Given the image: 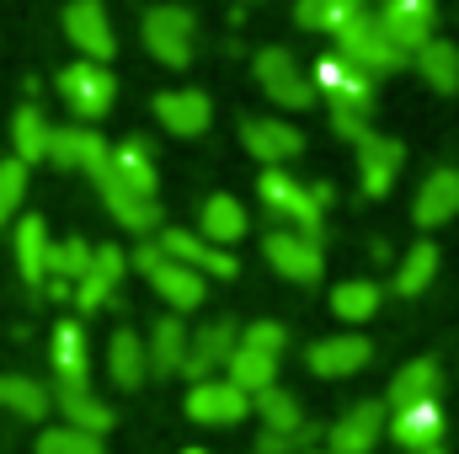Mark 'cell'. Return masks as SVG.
<instances>
[{
    "mask_svg": "<svg viewBox=\"0 0 459 454\" xmlns=\"http://www.w3.org/2000/svg\"><path fill=\"white\" fill-rule=\"evenodd\" d=\"M128 262L150 278V289L171 305V316H187V310H198V305L209 300V278H204V273H193V267H182V262H171L155 240H144Z\"/></svg>",
    "mask_w": 459,
    "mask_h": 454,
    "instance_id": "cell-1",
    "label": "cell"
},
{
    "mask_svg": "<svg viewBox=\"0 0 459 454\" xmlns=\"http://www.w3.org/2000/svg\"><path fill=\"white\" fill-rule=\"evenodd\" d=\"M256 193H262L267 214H278V220H289V230L321 240V214H326V204H332V188H305V182H294L289 171H262Z\"/></svg>",
    "mask_w": 459,
    "mask_h": 454,
    "instance_id": "cell-2",
    "label": "cell"
},
{
    "mask_svg": "<svg viewBox=\"0 0 459 454\" xmlns=\"http://www.w3.org/2000/svg\"><path fill=\"white\" fill-rule=\"evenodd\" d=\"M337 54L352 59L363 75H395V70L411 59V54H401V48L385 38V27H379L368 11H363V16H352L342 32H337Z\"/></svg>",
    "mask_w": 459,
    "mask_h": 454,
    "instance_id": "cell-3",
    "label": "cell"
},
{
    "mask_svg": "<svg viewBox=\"0 0 459 454\" xmlns=\"http://www.w3.org/2000/svg\"><path fill=\"white\" fill-rule=\"evenodd\" d=\"M193 32H198V22H193L187 5H150V11H144V48H150L166 70H187V59H193Z\"/></svg>",
    "mask_w": 459,
    "mask_h": 454,
    "instance_id": "cell-4",
    "label": "cell"
},
{
    "mask_svg": "<svg viewBox=\"0 0 459 454\" xmlns=\"http://www.w3.org/2000/svg\"><path fill=\"white\" fill-rule=\"evenodd\" d=\"M59 97L70 102V113H81L86 123L113 113V97H117V81L108 65H91V59H75L59 70Z\"/></svg>",
    "mask_w": 459,
    "mask_h": 454,
    "instance_id": "cell-5",
    "label": "cell"
},
{
    "mask_svg": "<svg viewBox=\"0 0 459 454\" xmlns=\"http://www.w3.org/2000/svg\"><path fill=\"white\" fill-rule=\"evenodd\" d=\"M262 257L273 262V273L278 278H289V284H321V273H326V251H321V240L316 235H299V230H273L267 240H262Z\"/></svg>",
    "mask_w": 459,
    "mask_h": 454,
    "instance_id": "cell-6",
    "label": "cell"
},
{
    "mask_svg": "<svg viewBox=\"0 0 459 454\" xmlns=\"http://www.w3.org/2000/svg\"><path fill=\"white\" fill-rule=\"evenodd\" d=\"M187 417H193L198 428H235V423H246V417H251V396H246V390H235L225 374L198 380V385L187 390Z\"/></svg>",
    "mask_w": 459,
    "mask_h": 454,
    "instance_id": "cell-7",
    "label": "cell"
},
{
    "mask_svg": "<svg viewBox=\"0 0 459 454\" xmlns=\"http://www.w3.org/2000/svg\"><path fill=\"white\" fill-rule=\"evenodd\" d=\"M385 423H390L385 401H358V406H347L342 417L326 428V450L332 454H379Z\"/></svg>",
    "mask_w": 459,
    "mask_h": 454,
    "instance_id": "cell-8",
    "label": "cell"
},
{
    "mask_svg": "<svg viewBox=\"0 0 459 454\" xmlns=\"http://www.w3.org/2000/svg\"><path fill=\"white\" fill-rule=\"evenodd\" d=\"M256 81H262V92L278 102V108H310L316 102V86H310V75H299V65H294V54L289 48H262L256 54Z\"/></svg>",
    "mask_w": 459,
    "mask_h": 454,
    "instance_id": "cell-9",
    "label": "cell"
},
{
    "mask_svg": "<svg viewBox=\"0 0 459 454\" xmlns=\"http://www.w3.org/2000/svg\"><path fill=\"white\" fill-rule=\"evenodd\" d=\"M368 358H374V342L363 332H337V337H321L305 347V363L321 380H352V374L368 369Z\"/></svg>",
    "mask_w": 459,
    "mask_h": 454,
    "instance_id": "cell-10",
    "label": "cell"
},
{
    "mask_svg": "<svg viewBox=\"0 0 459 454\" xmlns=\"http://www.w3.org/2000/svg\"><path fill=\"white\" fill-rule=\"evenodd\" d=\"M235 342H240V327L230 321V316H214L209 327H198L193 337H187V363H182V374L198 385V380H214V374H225L230 353H235Z\"/></svg>",
    "mask_w": 459,
    "mask_h": 454,
    "instance_id": "cell-11",
    "label": "cell"
},
{
    "mask_svg": "<svg viewBox=\"0 0 459 454\" xmlns=\"http://www.w3.org/2000/svg\"><path fill=\"white\" fill-rule=\"evenodd\" d=\"M65 32L81 48V59H91V65H108L113 59L117 38H113V22H108V5L102 0H70L65 5Z\"/></svg>",
    "mask_w": 459,
    "mask_h": 454,
    "instance_id": "cell-12",
    "label": "cell"
},
{
    "mask_svg": "<svg viewBox=\"0 0 459 454\" xmlns=\"http://www.w3.org/2000/svg\"><path fill=\"white\" fill-rule=\"evenodd\" d=\"M444 428H449V423H444V406H438V401H422V406L390 412L385 439L406 454H428V450H444Z\"/></svg>",
    "mask_w": 459,
    "mask_h": 454,
    "instance_id": "cell-13",
    "label": "cell"
},
{
    "mask_svg": "<svg viewBox=\"0 0 459 454\" xmlns=\"http://www.w3.org/2000/svg\"><path fill=\"white\" fill-rule=\"evenodd\" d=\"M155 246H160L171 262H182V267H193V273H204V278H235V273H240V262H235L230 251H220L214 240H204L198 230H160Z\"/></svg>",
    "mask_w": 459,
    "mask_h": 454,
    "instance_id": "cell-14",
    "label": "cell"
},
{
    "mask_svg": "<svg viewBox=\"0 0 459 454\" xmlns=\"http://www.w3.org/2000/svg\"><path fill=\"white\" fill-rule=\"evenodd\" d=\"M433 0H379V27H385V38L401 48V54H417L428 38H433Z\"/></svg>",
    "mask_w": 459,
    "mask_h": 454,
    "instance_id": "cell-15",
    "label": "cell"
},
{
    "mask_svg": "<svg viewBox=\"0 0 459 454\" xmlns=\"http://www.w3.org/2000/svg\"><path fill=\"white\" fill-rule=\"evenodd\" d=\"M240 139H246V150H251L267 171H278L283 161L305 155V134H299L294 123H278V118H246V123H240Z\"/></svg>",
    "mask_w": 459,
    "mask_h": 454,
    "instance_id": "cell-16",
    "label": "cell"
},
{
    "mask_svg": "<svg viewBox=\"0 0 459 454\" xmlns=\"http://www.w3.org/2000/svg\"><path fill=\"white\" fill-rule=\"evenodd\" d=\"M108 139L97 134V128H54L48 134V161L54 166H65V171H102L108 166Z\"/></svg>",
    "mask_w": 459,
    "mask_h": 454,
    "instance_id": "cell-17",
    "label": "cell"
},
{
    "mask_svg": "<svg viewBox=\"0 0 459 454\" xmlns=\"http://www.w3.org/2000/svg\"><path fill=\"white\" fill-rule=\"evenodd\" d=\"M48 358H54V390H81V385H91V353H86L81 321H59V327H54Z\"/></svg>",
    "mask_w": 459,
    "mask_h": 454,
    "instance_id": "cell-18",
    "label": "cell"
},
{
    "mask_svg": "<svg viewBox=\"0 0 459 454\" xmlns=\"http://www.w3.org/2000/svg\"><path fill=\"white\" fill-rule=\"evenodd\" d=\"M91 182L102 188V204H108V214H113L123 230H134V235H150V230L160 225V198H139V193H128V188L117 182L108 166H102Z\"/></svg>",
    "mask_w": 459,
    "mask_h": 454,
    "instance_id": "cell-19",
    "label": "cell"
},
{
    "mask_svg": "<svg viewBox=\"0 0 459 454\" xmlns=\"http://www.w3.org/2000/svg\"><path fill=\"white\" fill-rule=\"evenodd\" d=\"M455 214H459V171L455 166H438L433 177H422V188L411 198V220L422 230H438V225H449Z\"/></svg>",
    "mask_w": 459,
    "mask_h": 454,
    "instance_id": "cell-20",
    "label": "cell"
},
{
    "mask_svg": "<svg viewBox=\"0 0 459 454\" xmlns=\"http://www.w3.org/2000/svg\"><path fill=\"white\" fill-rule=\"evenodd\" d=\"M406 161V144L401 139H385V134H368L358 144V177H363V193L368 198H385L395 188V171Z\"/></svg>",
    "mask_w": 459,
    "mask_h": 454,
    "instance_id": "cell-21",
    "label": "cell"
},
{
    "mask_svg": "<svg viewBox=\"0 0 459 454\" xmlns=\"http://www.w3.org/2000/svg\"><path fill=\"white\" fill-rule=\"evenodd\" d=\"M438 390H444V363H438V358H411V363L395 369V380H390V390H385V406H390V412L422 406V401H438Z\"/></svg>",
    "mask_w": 459,
    "mask_h": 454,
    "instance_id": "cell-22",
    "label": "cell"
},
{
    "mask_svg": "<svg viewBox=\"0 0 459 454\" xmlns=\"http://www.w3.org/2000/svg\"><path fill=\"white\" fill-rule=\"evenodd\" d=\"M123 267H128V257H123L117 246H97V251H91V267H86V278L75 284L70 300H75L81 310H102L117 294V284H123Z\"/></svg>",
    "mask_w": 459,
    "mask_h": 454,
    "instance_id": "cell-23",
    "label": "cell"
},
{
    "mask_svg": "<svg viewBox=\"0 0 459 454\" xmlns=\"http://www.w3.org/2000/svg\"><path fill=\"white\" fill-rule=\"evenodd\" d=\"M155 118H160L171 134L193 139V134H204V128L214 123V102H209V92H160V97H155Z\"/></svg>",
    "mask_w": 459,
    "mask_h": 454,
    "instance_id": "cell-24",
    "label": "cell"
},
{
    "mask_svg": "<svg viewBox=\"0 0 459 454\" xmlns=\"http://www.w3.org/2000/svg\"><path fill=\"white\" fill-rule=\"evenodd\" d=\"M108 171H113L128 193H139V198H155V193H160L155 155H150V144H144V139H123L113 155H108Z\"/></svg>",
    "mask_w": 459,
    "mask_h": 454,
    "instance_id": "cell-25",
    "label": "cell"
},
{
    "mask_svg": "<svg viewBox=\"0 0 459 454\" xmlns=\"http://www.w3.org/2000/svg\"><path fill=\"white\" fill-rule=\"evenodd\" d=\"M108 380H113L117 390H139L150 380V353H144L139 332H128V327L113 332V342H108Z\"/></svg>",
    "mask_w": 459,
    "mask_h": 454,
    "instance_id": "cell-26",
    "label": "cell"
},
{
    "mask_svg": "<svg viewBox=\"0 0 459 454\" xmlns=\"http://www.w3.org/2000/svg\"><path fill=\"white\" fill-rule=\"evenodd\" d=\"M0 412L22 423H43L54 412V390L38 385L32 374H0Z\"/></svg>",
    "mask_w": 459,
    "mask_h": 454,
    "instance_id": "cell-27",
    "label": "cell"
},
{
    "mask_svg": "<svg viewBox=\"0 0 459 454\" xmlns=\"http://www.w3.org/2000/svg\"><path fill=\"white\" fill-rule=\"evenodd\" d=\"M187 327H182V316H160L155 327H150V337H144V353H150V374H182V363H187Z\"/></svg>",
    "mask_w": 459,
    "mask_h": 454,
    "instance_id": "cell-28",
    "label": "cell"
},
{
    "mask_svg": "<svg viewBox=\"0 0 459 454\" xmlns=\"http://www.w3.org/2000/svg\"><path fill=\"white\" fill-rule=\"evenodd\" d=\"M54 406L65 412V428H81V433H91V439H102V433L113 428V406H108L91 385H81V390H54Z\"/></svg>",
    "mask_w": 459,
    "mask_h": 454,
    "instance_id": "cell-29",
    "label": "cell"
},
{
    "mask_svg": "<svg viewBox=\"0 0 459 454\" xmlns=\"http://www.w3.org/2000/svg\"><path fill=\"white\" fill-rule=\"evenodd\" d=\"M16 273L38 289V284H48V225L38 220V214H27V220H16Z\"/></svg>",
    "mask_w": 459,
    "mask_h": 454,
    "instance_id": "cell-30",
    "label": "cell"
},
{
    "mask_svg": "<svg viewBox=\"0 0 459 454\" xmlns=\"http://www.w3.org/2000/svg\"><path fill=\"white\" fill-rule=\"evenodd\" d=\"M278 363H283V358H267V353L235 342V353H230V363H225V380L235 390H246V396H262V390L278 385Z\"/></svg>",
    "mask_w": 459,
    "mask_h": 454,
    "instance_id": "cell-31",
    "label": "cell"
},
{
    "mask_svg": "<svg viewBox=\"0 0 459 454\" xmlns=\"http://www.w3.org/2000/svg\"><path fill=\"white\" fill-rule=\"evenodd\" d=\"M198 235H204V240H214V246H220V251H225L230 240H240V235H246V225H251V220H246V209H240V198H230V193H214V198H204V209H198Z\"/></svg>",
    "mask_w": 459,
    "mask_h": 454,
    "instance_id": "cell-32",
    "label": "cell"
},
{
    "mask_svg": "<svg viewBox=\"0 0 459 454\" xmlns=\"http://www.w3.org/2000/svg\"><path fill=\"white\" fill-rule=\"evenodd\" d=\"M379 305H385V289H379L374 278H347V284L332 289V316L347 321V327L374 321V316H379Z\"/></svg>",
    "mask_w": 459,
    "mask_h": 454,
    "instance_id": "cell-33",
    "label": "cell"
},
{
    "mask_svg": "<svg viewBox=\"0 0 459 454\" xmlns=\"http://www.w3.org/2000/svg\"><path fill=\"white\" fill-rule=\"evenodd\" d=\"M310 86H321V92H332V97H374V75H363V70H358L352 59H342V54L316 59Z\"/></svg>",
    "mask_w": 459,
    "mask_h": 454,
    "instance_id": "cell-34",
    "label": "cell"
},
{
    "mask_svg": "<svg viewBox=\"0 0 459 454\" xmlns=\"http://www.w3.org/2000/svg\"><path fill=\"white\" fill-rule=\"evenodd\" d=\"M417 70L433 92H459V48L449 38H428L417 48Z\"/></svg>",
    "mask_w": 459,
    "mask_h": 454,
    "instance_id": "cell-35",
    "label": "cell"
},
{
    "mask_svg": "<svg viewBox=\"0 0 459 454\" xmlns=\"http://www.w3.org/2000/svg\"><path fill=\"white\" fill-rule=\"evenodd\" d=\"M251 412H256V423H262V433H294V428H305V412H299V401H294V390H262V396H251Z\"/></svg>",
    "mask_w": 459,
    "mask_h": 454,
    "instance_id": "cell-36",
    "label": "cell"
},
{
    "mask_svg": "<svg viewBox=\"0 0 459 454\" xmlns=\"http://www.w3.org/2000/svg\"><path fill=\"white\" fill-rule=\"evenodd\" d=\"M48 118L38 113V108H16L11 118V144H16V161L22 166H32V161H48Z\"/></svg>",
    "mask_w": 459,
    "mask_h": 454,
    "instance_id": "cell-37",
    "label": "cell"
},
{
    "mask_svg": "<svg viewBox=\"0 0 459 454\" xmlns=\"http://www.w3.org/2000/svg\"><path fill=\"white\" fill-rule=\"evenodd\" d=\"M433 278H438V246H433V240H417V246L401 257V267H395V294L417 300Z\"/></svg>",
    "mask_w": 459,
    "mask_h": 454,
    "instance_id": "cell-38",
    "label": "cell"
},
{
    "mask_svg": "<svg viewBox=\"0 0 459 454\" xmlns=\"http://www.w3.org/2000/svg\"><path fill=\"white\" fill-rule=\"evenodd\" d=\"M91 240H81V235H70V240H54L48 246V284H81L86 278V267H91Z\"/></svg>",
    "mask_w": 459,
    "mask_h": 454,
    "instance_id": "cell-39",
    "label": "cell"
},
{
    "mask_svg": "<svg viewBox=\"0 0 459 454\" xmlns=\"http://www.w3.org/2000/svg\"><path fill=\"white\" fill-rule=\"evenodd\" d=\"M299 27L310 32H342L352 16H363V0H299Z\"/></svg>",
    "mask_w": 459,
    "mask_h": 454,
    "instance_id": "cell-40",
    "label": "cell"
},
{
    "mask_svg": "<svg viewBox=\"0 0 459 454\" xmlns=\"http://www.w3.org/2000/svg\"><path fill=\"white\" fill-rule=\"evenodd\" d=\"M368 113H374V97H332V128L352 139V144H363L374 128H368Z\"/></svg>",
    "mask_w": 459,
    "mask_h": 454,
    "instance_id": "cell-41",
    "label": "cell"
},
{
    "mask_svg": "<svg viewBox=\"0 0 459 454\" xmlns=\"http://www.w3.org/2000/svg\"><path fill=\"white\" fill-rule=\"evenodd\" d=\"M32 454H108V450H102V439H91V433L59 423V428H43V433H38Z\"/></svg>",
    "mask_w": 459,
    "mask_h": 454,
    "instance_id": "cell-42",
    "label": "cell"
},
{
    "mask_svg": "<svg viewBox=\"0 0 459 454\" xmlns=\"http://www.w3.org/2000/svg\"><path fill=\"white\" fill-rule=\"evenodd\" d=\"M22 198H27V166L11 155V161H0V225H11V220H16Z\"/></svg>",
    "mask_w": 459,
    "mask_h": 454,
    "instance_id": "cell-43",
    "label": "cell"
},
{
    "mask_svg": "<svg viewBox=\"0 0 459 454\" xmlns=\"http://www.w3.org/2000/svg\"><path fill=\"white\" fill-rule=\"evenodd\" d=\"M240 347H256L267 358H283L289 332H283V321H251V327H240Z\"/></svg>",
    "mask_w": 459,
    "mask_h": 454,
    "instance_id": "cell-44",
    "label": "cell"
},
{
    "mask_svg": "<svg viewBox=\"0 0 459 454\" xmlns=\"http://www.w3.org/2000/svg\"><path fill=\"white\" fill-rule=\"evenodd\" d=\"M310 454H332V450H326V444H321V450H310Z\"/></svg>",
    "mask_w": 459,
    "mask_h": 454,
    "instance_id": "cell-45",
    "label": "cell"
},
{
    "mask_svg": "<svg viewBox=\"0 0 459 454\" xmlns=\"http://www.w3.org/2000/svg\"><path fill=\"white\" fill-rule=\"evenodd\" d=\"M182 454H209V450H182Z\"/></svg>",
    "mask_w": 459,
    "mask_h": 454,
    "instance_id": "cell-46",
    "label": "cell"
},
{
    "mask_svg": "<svg viewBox=\"0 0 459 454\" xmlns=\"http://www.w3.org/2000/svg\"><path fill=\"white\" fill-rule=\"evenodd\" d=\"M428 454H444V450H428Z\"/></svg>",
    "mask_w": 459,
    "mask_h": 454,
    "instance_id": "cell-47",
    "label": "cell"
}]
</instances>
